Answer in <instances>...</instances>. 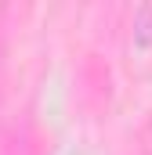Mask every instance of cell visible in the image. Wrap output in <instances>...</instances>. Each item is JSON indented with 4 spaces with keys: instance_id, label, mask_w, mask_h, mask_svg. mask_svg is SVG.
<instances>
[{
    "instance_id": "cell-1",
    "label": "cell",
    "mask_w": 152,
    "mask_h": 155,
    "mask_svg": "<svg viewBox=\"0 0 152 155\" xmlns=\"http://www.w3.org/2000/svg\"><path fill=\"white\" fill-rule=\"evenodd\" d=\"M134 40H138V43H152V7H141V11H138Z\"/></svg>"
}]
</instances>
